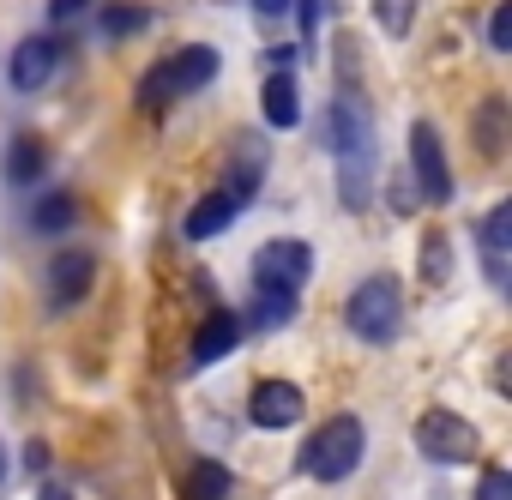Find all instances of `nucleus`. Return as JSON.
I'll return each mask as SVG.
<instances>
[{"label": "nucleus", "mask_w": 512, "mask_h": 500, "mask_svg": "<svg viewBox=\"0 0 512 500\" xmlns=\"http://www.w3.org/2000/svg\"><path fill=\"white\" fill-rule=\"evenodd\" d=\"M85 7H91V0H49V19H55V25H73Z\"/></svg>", "instance_id": "nucleus-26"}, {"label": "nucleus", "mask_w": 512, "mask_h": 500, "mask_svg": "<svg viewBox=\"0 0 512 500\" xmlns=\"http://www.w3.org/2000/svg\"><path fill=\"white\" fill-rule=\"evenodd\" d=\"M97 284V254H79V247H67V254L49 260V308H79Z\"/></svg>", "instance_id": "nucleus-9"}, {"label": "nucleus", "mask_w": 512, "mask_h": 500, "mask_svg": "<svg viewBox=\"0 0 512 500\" xmlns=\"http://www.w3.org/2000/svg\"><path fill=\"white\" fill-rule=\"evenodd\" d=\"M169 73H175V97H193V91H205V85L217 79V49L193 43V49H181V55L169 61Z\"/></svg>", "instance_id": "nucleus-16"}, {"label": "nucleus", "mask_w": 512, "mask_h": 500, "mask_svg": "<svg viewBox=\"0 0 512 500\" xmlns=\"http://www.w3.org/2000/svg\"><path fill=\"white\" fill-rule=\"evenodd\" d=\"M344 320H350L356 338H368V344H392L398 326H404V284H398L392 272H368V278L350 290Z\"/></svg>", "instance_id": "nucleus-2"}, {"label": "nucleus", "mask_w": 512, "mask_h": 500, "mask_svg": "<svg viewBox=\"0 0 512 500\" xmlns=\"http://www.w3.org/2000/svg\"><path fill=\"white\" fill-rule=\"evenodd\" d=\"M169 97H175V73H169V61H157L145 73V85H139V109H163Z\"/></svg>", "instance_id": "nucleus-23"}, {"label": "nucleus", "mask_w": 512, "mask_h": 500, "mask_svg": "<svg viewBox=\"0 0 512 500\" xmlns=\"http://www.w3.org/2000/svg\"><path fill=\"white\" fill-rule=\"evenodd\" d=\"M446 278H452V241H446L440 229H428V235H422V284L440 290Z\"/></svg>", "instance_id": "nucleus-19"}, {"label": "nucleus", "mask_w": 512, "mask_h": 500, "mask_svg": "<svg viewBox=\"0 0 512 500\" xmlns=\"http://www.w3.org/2000/svg\"><path fill=\"white\" fill-rule=\"evenodd\" d=\"M235 217H241V199H235L229 187H217V193H205V199L187 211V223H181V229H187V241H211V235H223Z\"/></svg>", "instance_id": "nucleus-14"}, {"label": "nucleus", "mask_w": 512, "mask_h": 500, "mask_svg": "<svg viewBox=\"0 0 512 500\" xmlns=\"http://www.w3.org/2000/svg\"><path fill=\"white\" fill-rule=\"evenodd\" d=\"M476 500H512V476H506L500 464H488L482 482H476Z\"/></svg>", "instance_id": "nucleus-25"}, {"label": "nucleus", "mask_w": 512, "mask_h": 500, "mask_svg": "<svg viewBox=\"0 0 512 500\" xmlns=\"http://www.w3.org/2000/svg\"><path fill=\"white\" fill-rule=\"evenodd\" d=\"M320 145L332 151L338 163V193L350 211L368 205V181H374V127H368V109L344 91L320 109Z\"/></svg>", "instance_id": "nucleus-1"}, {"label": "nucleus", "mask_w": 512, "mask_h": 500, "mask_svg": "<svg viewBox=\"0 0 512 500\" xmlns=\"http://www.w3.org/2000/svg\"><path fill=\"white\" fill-rule=\"evenodd\" d=\"M362 446H368L362 416H326V422L308 434V446H302V470H308L314 482H344V476L362 464Z\"/></svg>", "instance_id": "nucleus-3"}, {"label": "nucleus", "mask_w": 512, "mask_h": 500, "mask_svg": "<svg viewBox=\"0 0 512 500\" xmlns=\"http://www.w3.org/2000/svg\"><path fill=\"white\" fill-rule=\"evenodd\" d=\"M187 500H229V464H217V458L193 464V476H187Z\"/></svg>", "instance_id": "nucleus-20"}, {"label": "nucleus", "mask_w": 512, "mask_h": 500, "mask_svg": "<svg viewBox=\"0 0 512 500\" xmlns=\"http://www.w3.org/2000/svg\"><path fill=\"white\" fill-rule=\"evenodd\" d=\"M260 115H266L272 133H284V127L302 121V91H296V73H290V67H272V73H266V85H260Z\"/></svg>", "instance_id": "nucleus-11"}, {"label": "nucleus", "mask_w": 512, "mask_h": 500, "mask_svg": "<svg viewBox=\"0 0 512 500\" xmlns=\"http://www.w3.org/2000/svg\"><path fill=\"white\" fill-rule=\"evenodd\" d=\"M73 223H79V199L61 193V187L31 205V229H37V235H61V229H73Z\"/></svg>", "instance_id": "nucleus-18"}, {"label": "nucleus", "mask_w": 512, "mask_h": 500, "mask_svg": "<svg viewBox=\"0 0 512 500\" xmlns=\"http://www.w3.org/2000/svg\"><path fill=\"white\" fill-rule=\"evenodd\" d=\"M308 272H314V247L308 241H266L260 254H253V284H260V290L296 296L308 284Z\"/></svg>", "instance_id": "nucleus-6"}, {"label": "nucleus", "mask_w": 512, "mask_h": 500, "mask_svg": "<svg viewBox=\"0 0 512 500\" xmlns=\"http://www.w3.org/2000/svg\"><path fill=\"white\" fill-rule=\"evenodd\" d=\"M506 121H512L506 97H482V103H476V121H470V145H476V157H488V163L506 157V139H512Z\"/></svg>", "instance_id": "nucleus-12"}, {"label": "nucleus", "mask_w": 512, "mask_h": 500, "mask_svg": "<svg viewBox=\"0 0 512 500\" xmlns=\"http://www.w3.org/2000/svg\"><path fill=\"white\" fill-rule=\"evenodd\" d=\"M247 416H253V428H296L308 416V398L296 380H260L247 398Z\"/></svg>", "instance_id": "nucleus-8"}, {"label": "nucleus", "mask_w": 512, "mask_h": 500, "mask_svg": "<svg viewBox=\"0 0 512 500\" xmlns=\"http://www.w3.org/2000/svg\"><path fill=\"white\" fill-rule=\"evenodd\" d=\"M97 25H103V37H145V25H151V7L145 0H109V7L97 13Z\"/></svg>", "instance_id": "nucleus-17"}, {"label": "nucleus", "mask_w": 512, "mask_h": 500, "mask_svg": "<svg viewBox=\"0 0 512 500\" xmlns=\"http://www.w3.org/2000/svg\"><path fill=\"white\" fill-rule=\"evenodd\" d=\"M488 49H512V0H500V7H494V19H488Z\"/></svg>", "instance_id": "nucleus-24"}, {"label": "nucleus", "mask_w": 512, "mask_h": 500, "mask_svg": "<svg viewBox=\"0 0 512 500\" xmlns=\"http://www.w3.org/2000/svg\"><path fill=\"white\" fill-rule=\"evenodd\" d=\"M506 254H512V205L500 199L482 217V266H488V284L494 290H506Z\"/></svg>", "instance_id": "nucleus-13"}, {"label": "nucleus", "mask_w": 512, "mask_h": 500, "mask_svg": "<svg viewBox=\"0 0 512 500\" xmlns=\"http://www.w3.org/2000/svg\"><path fill=\"white\" fill-rule=\"evenodd\" d=\"M0 482H7V446H0Z\"/></svg>", "instance_id": "nucleus-30"}, {"label": "nucleus", "mask_w": 512, "mask_h": 500, "mask_svg": "<svg viewBox=\"0 0 512 500\" xmlns=\"http://www.w3.org/2000/svg\"><path fill=\"white\" fill-rule=\"evenodd\" d=\"M290 7H296V0H253V13H260L266 25H272V19H284Z\"/></svg>", "instance_id": "nucleus-27"}, {"label": "nucleus", "mask_w": 512, "mask_h": 500, "mask_svg": "<svg viewBox=\"0 0 512 500\" xmlns=\"http://www.w3.org/2000/svg\"><path fill=\"white\" fill-rule=\"evenodd\" d=\"M241 332H247V314H229V308L205 314V320H199V332H193V350H187V362H193V368H211V362H223V356L241 344Z\"/></svg>", "instance_id": "nucleus-10"}, {"label": "nucleus", "mask_w": 512, "mask_h": 500, "mask_svg": "<svg viewBox=\"0 0 512 500\" xmlns=\"http://www.w3.org/2000/svg\"><path fill=\"white\" fill-rule=\"evenodd\" d=\"M290 320H296V296H284V290H260V302H253V326L278 332V326H290Z\"/></svg>", "instance_id": "nucleus-21"}, {"label": "nucleus", "mask_w": 512, "mask_h": 500, "mask_svg": "<svg viewBox=\"0 0 512 500\" xmlns=\"http://www.w3.org/2000/svg\"><path fill=\"white\" fill-rule=\"evenodd\" d=\"M368 7H374L386 37H410L416 31V0H368Z\"/></svg>", "instance_id": "nucleus-22"}, {"label": "nucleus", "mask_w": 512, "mask_h": 500, "mask_svg": "<svg viewBox=\"0 0 512 500\" xmlns=\"http://www.w3.org/2000/svg\"><path fill=\"white\" fill-rule=\"evenodd\" d=\"M49 175V145L37 139V133H19L13 145H7V181L13 187H37Z\"/></svg>", "instance_id": "nucleus-15"}, {"label": "nucleus", "mask_w": 512, "mask_h": 500, "mask_svg": "<svg viewBox=\"0 0 512 500\" xmlns=\"http://www.w3.org/2000/svg\"><path fill=\"white\" fill-rule=\"evenodd\" d=\"M410 175H416V187H422L428 205H452L458 187H452V163H446V145H440L434 121L410 127Z\"/></svg>", "instance_id": "nucleus-5"}, {"label": "nucleus", "mask_w": 512, "mask_h": 500, "mask_svg": "<svg viewBox=\"0 0 512 500\" xmlns=\"http://www.w3.org/2000/svg\"><path fill=\"white\" fill-rule=\"evenodd\" d=\"M416 452L428 458V464H476V452H482V434L458 416V410H446V404H434V410H422L416 416Z\"/></svg>", "instance_id": "nucleus-4"}, {"label": "nucleus", "mask_w": 512, "mask_h": 500, "mask_svg": "<svg viewBox=\"0 0 512 500\" xmlns=\"http://www.w3.org/2000/svg\"><path fill=\"white\" fill-rule=\"evenodd\" d=\"M61 67H67V43L61 37H25L13 49V61H7V79H13V91H43V85H55Z\"/></svg>", "instance_id": "nucleus-7"}, {"label": "nucleus", "mask_w": 512, "mask_h": 500, "mask_svg": "<svg viewBox=\"0 0 512 500\" xmlns=\"http://www.w3.org/2000/svg\"><path fill=\"white\" fill-rule=\"evenodd\" d=\"M43 500H73V494L67 488H43Z\"/></svg>", "instance_id": "nucleus-29"}, {"label": "nucleus", "mask_w": 512, "mask_h": 500, "mask_svg": "<svg viewBox=\"0 0 512 500\" xmlns=\"http://www.w3.org/2000/svg\"><path fill=\"white\" fill-rule=\"evenodd\" d=\"M25 464H31V470H43V464H49V446H43V440H31V446H25Z\"/></svg>", "instance_id": "nucleus-28"}]
</instances>
